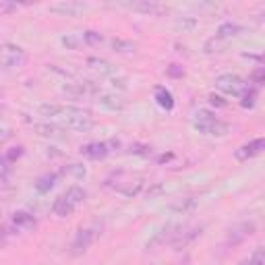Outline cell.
Listing matches in <instances>:
<instances>
[{
    "instance_id": "34",
    "label": "cell",
    "mask_w": 265,
    "mask_h": 265,
    "mask_svg": "<svg viewBox=\"0 0 265 265\" xmlns=\"http://www.w3.org/2000/svg\"><path fill=\"white\" fill-rule=\"evenodd\" d=\"M21 156H23V147H15L4 156V162H15V159L21 158Z\"/></svg>"
},
{
    "instance_id": "17",
    "label": "cell",
    "mask_w": 265,
    "mask_h": 265,
    "mask_svg": "<svg viewBox=\"0 0 265 265\" xmlns=\"http://www.w3.org/2000/svg\"><path fill=\"white\" fill-rule=\"evenodd\" d=\"M156 100H158V104L164 110H172V108H174V98H172V94H170L166 87H156Z\"/></svg>"
},
{
    "instance_id": "29",
    "label": "cell",
    "mask_w": 265,
    "mask_h": 265,
    "mask_svg": "<svg viewBox=\"0 0 265 265\" xmlns=\"http://www.w3.org/2000/svg\"><path fill=\"white\" fill-rule=\"evenodd\" d=\"M129 152H131L133 156H149V154H152V147H149V145H143V143H133V145L129 147Z\"/></svg>"
},
{
    "instance_id": "9",
    "label": "cell",
    "mask_w": 265,
    "mask_h": 265,
    "mask_svg": "<svg viewBox=\"0 0 265 265\" xmlns=\"http://www.w3.org/2000/svg\"><path fill=\"white\" fill-rule=\"evenodd\" d=\"M96 240V232L94 230H79L73 245H71V253L73 255H83V253L91 247V243Z\"/></svg>"
},
{
    "instance_id": "14",
    "label": "cell",
    "mask_w": 265,
    "mask_h": 265,
    "mask_svg": "<svg viewBox=\"0 0 265 265\" xmlns=\"http://www.w3.org/2000/svg\"><path fill=\"white\" fill-rule=\"evenodd\" d=\"M238 33H243V27L236 25V23H224V25H220V29H217L215 38L217 40H230V38H236Z\"/></svg>"
},
{
    "instance_id": "19",
    "label": "cell",
    "mask_w": 265,
    "mask_h": 265,
    "mask_svg": "<svg viewBox=\"0 0 265 265\" xmlns=\"http://www.w3.org/2000/svg\"><path fill=\"white\" fill-rule=\"evenodd\" d=\"M85 197H87V193H85V189H81V187H71V189L64 193V199L71 201L75 207L81 205V203L85 201Z\"/></svg>"
},
{
    "instance_id": "26",
    "label": "cell",
    "mask_w": 265,
    "mask_h": 265,
    "mask_svg": "<svg viewBox=\"0 0 265 265\" xmlns=\"http://www.w3.org/2000/svg\"><path fill=\"white\" fill-rule=\"evenodd\" d=\"M54 184H56V174H44L38 182H36V189L40 193H48L50 189H54Z\"/></svg>"
},
{
    "instance_id": "8",
    "label": "cell",
    "mask_w": 265,
    "mask_h": 265,
    "mask_svg": "<svg viewBox=\"0 0 265 265\" xmlns=\"http://www.w3.org/2000/svg\"><path fill=\"white\" fill-rule=\"evenodd\" d=\"M263 149H265V139H263V137H259V139L251 141V143H247L243 147H238L236 152H234V158L238 159V162H247V159L259 156Z\"/></svg>"
},
{
    "instance_id": "7",
    "label": "cell",
    "mask_w": 265,
    "mask_h": 265,
    "mask_svg": "<svg viewBox=\"0 0 265 265\" xmlns=\"http://www.w3.org/2000/svg\"><path fill=\"white\" fill-rule=\"evenodd\" d=\"M253 232H255V224H253V222H243V224L234 226V228L228 232L226 247H236V245H240V243H243L245 238H249Z\"/></svg>"
},
{
    "instance_id": "43",
    "label": "cell",
    "mask_w": 265,
    "mask_h": 265,
    "mask_svg": "<svg viewBox=\"0 0 265 265\" xmlns=\"http://www.w3.org/2000/svg\"><path fill=\"white\" fill-rule=\"evenodd\" d=\"M243 265H249V261H245V263H243Z\"/></svg>"
},
{
    "instance_id": "25",
    "label": "cell",
    "mask_w": 265,
    "mask_h": 265,
    "mask_svg": "<svg viewBox=\"0 0 265 265\" xmlns=\"http://www.w3.org/2000/svg\"><path fill=\"white\" fill-rule=\"evenodd\" d=\"M240 98H243V100H240V106H243V108H253L257 104V89L255 87H247Z\"/></svg>"
},
{
    "instance_id": "38",
    "label": "cell",
    "mask_w": 265,
    "mask_h": 265,
    "mask_svg": "<svg viewBox=\"0 0 265 265\" xmlns=\"http://www.w3.org/2000/svg\"><path fill=\"white\" fill-rule=\"evenodd\" d=\"M17 6L15 2H0V10H17Z\"/></svg>"
},
{
    "instance_id": "41",
    "label": "cell",
    "mask_w": 265,
    "mask_h": 265,
    "mask_svg": "<svg viewBox=\"0 0 265 265\" xmlns=\"http://www.w3.org/2000/svg\"><path fill=\"white\" fill-rule=\"evenodd\" d=\"M189 261H191V259H189V257H184V259H182V261H178V263H176V265H189Z\"/></svg>"
},
{
    "instance_id": "13",
    "label": "cell",
    "mask_w": 265,
    "mask_h": 265,
    "mask_svg": "<svg viewBox=\"0 0 265 265\" xmlns=\"http://www.w3.org/2000/svg\"><path fill=\"white\" fill-rule=\"evenodd\" d=\"M13 224L17 228H23V230H31V228H36L38 222L29 212H15L13 213Z\"/></svg>"
},
{
    "instance_id": "44",
    "label": "cell",
    "mask_w": 265,
    "mask_h": 265,
    "mask_svg": "<svg viewBox=\"0 0 265 265\" xmlns=\"http://www.w3.org/2000/svg\"><path fill=\"white\" fill-rule=\"evenodd\" d=\"M0 112H2V108H0Z\"/></svg>"
},
{
    "instance_id": "39",
    "label": "cell",
    "mask_w": 265,
    "mask_h": 265,
    "mask_svg": "<svg viewBox=\"0 0 265 265\" xmlns=\"http://www.w3.org/2000/svg\"><path fill=\"white\" fill-rule=\"evenodd\" d=\"M112 85H114V87L118 85L120 89H126V81H124V79H112Z\"/></svg>"
},
{
    "instance_id": "2",
    "label": "cell",
    "mask_w": 265,
    "mask_h": 265,
    "mask_svg": "<svg viewBox=\"0 0 265 265\" xmlns=\"http://www.w3.org/2000/svg\"><path fill=\"white\" fill-rule=\"evenodd\" d=\"M215 87L228 96H243V91L247 89V83H245V79H240L238 75L228 73V75H220L215 79Z\"/></svg>"
},
{
    "instance_id": "23",
    "label": "cell",
    "mask_w": 265,
    "mask_h": 265,
    "mask_svg": "<svg viewBox=\"0 0 265 265\" xmlns=\"http://www.w3.org/2000/svg\"><path fill=\"white\" fill-rule=\"evenodd\" d=\"M98 102H100V106L108 108V110H122L124 108V102L118 96H102Z\"/></svg>"
},
{
    "instance_id": "28",
    "label": "cell",
    "mask_w": 265,
    "mask_h": 265,
    "mask_svg": "<svg viewBox=\"0 0 265 265\" xmlns=\"http://www.w3.org/2000/svg\"><path fill=\"white\" fill-rule=\"evenodd\" d=\"M62 174H73L77 178H83L85 176V168L81 164H68L62 168Z\"/></svg>"
},
{
    "instance_id": "24",
    "label": "cell",
    "mask_w": 265,
    "mask_h": 265,
    "mask_svg": "<svg viewBox=\"0 0 265 265\" xmlns=\"http://www.w3.org/2000/svg\"><path fill=\"white\" fill-rule=\"evenodd\" d=\"M141 187H143V182H141V180H135V182H120L116 189H118L122 195H126V197H135V195L141 191Z\"/></svg>"
},
{
    "instance_id": "20",
    "label": "cell",
    "mask_w": 265,
    "mask_h": 265,
    "mask_svg": "<svg viewBox=\"0 0 265 265\" xmlns=\"http://www.w3.org/2000/svg\"><path fill=\"white\" fill-rule=\"evenodd\" d=\"M33 131L42 137H58L64 129H60L58 124H33Z\"/></svg>"
},
{
    "instance_id": "6",
    "label": "cell",
    "mask_w": 265,
    "mask_h": 265,
    "mask_svg": "<svg viewBox=\"0 0 265 265\" xmlns=\"http://www.w3.org/2000/svg\"><path fill=\"white\" fill-rule=\"evenodd\" d=\"M178 230H180V226H176V224H166L164 228L158 230L156 236L145 245V249L152 251V249H156V247H162V245H166V243H172V238L178 234Z\"/></svg>"
},
{
    "instance_id": "10",
    "label": "cell",
    "mask_w": 265,
    "mask_h": 265,
    "mask_svg": "<svg viewBox=\"0 0 265 265\" xmlns=\"http://www.w3.org/2000/svg\"><path fill=\"white\" fill-rule=\"evenodd\" d=\"M81 154L89 159H104L108 154H110V149H108V143H104V141H94V143H87L81 147Z\"/></svg>"
},
{
    "instance_id": "5",
    "label": "cell",
    "mask_w": 265,
    "mask_h": 265,
    "mask_svg": "<svg viewBox=\"0 0 265 265\" xmlns=\"http://www.w3.org/2000/svg\"><path fill=\"white\" fill-rule=\"evenodd\" d=\"M85 10H87V4L75 2V0H62V2L50 4V13L60 15V17H79Z\"/></svg>"
},
{
    "instance_id": "35",
    "label": "cell",
    "mask_w": 265,
    "mask_h": 265,
    "mask_svg": "<svg viewBox=\"0 0 265 265\" xmlns=\"http://www.w3.org/2000/svg\"><path fill=\"white\" fill-rule=\"evenodd\" d=\"M210 104H212V106H215V108H226L228 106V102L224 98H220V96H215V94L210 96Z\"/></svg>"
},
{
    "instance_id": "30",
    "label": "cell",
    "mask_w": 265,
    "mask_h": 265,
    "mask_svg": "<svg viewBox=\"0 0 265 265\" xmlns=\"http://www.w3.org/2000/svg\"><path fill=\"white\" fill-rule=\"evenodd\" d=\"M83 40L87 44H91V46H98V44L104 42V36H102V33H98V31H85L83 33Z\"/></svg>"
},
{
    "instance_id": "36",
    "label": "cell",
    "mask_w": 265,
    "mask_h": 265,
    "mask_svg": "<svg viewBox=\"0 0 265 265\" xmlns=\"http://www.w3.org/2000/svg\"><path fill=\"white\" fill-rule=\"evenodd\" d=\"M263 77H265V71H263V68L259 66V68H257V71H255V73H253V75H251V81H253V83H255V85H261V83H263Z\"/></svg>"
},
{
    "instance_id": "4",
    "label": "cell",
    "mask_w": 265,
    "mask_h": 265,
    "mask_svg": "<svg viewBox=\"0 0 265 265\" xmlns=\"http://www.w3.org/2000/svg\"><path fill=\"white\" fill-rule=\"evenodd\" d=\"M25 62V52L19 46L13 44H6L2 50H0V66H6V68H15L21 66Z\"/></svg>"
},
{
    "instance_id": "33",
    "label": "cell",
    "mask_w": 265,
    "mask_h": 265,
    "mask_svg": "<svg viewBox=\"0 0 265 265\" xmlns=\"http://www.w3.org/2000/svg\"><path fill=\"white\" fill-rule=\"evenodd\" d=\"M162 193H164V184H162V182H156L154 187L147 191V197L154 199V197H158V195H162Z\"/></svg>"
},
{
    "instance_id": "37",
    "label": "cell",
    "mask_w": 265,
    "mask_h": 265,
    "mask_svg": "<svg viewBox=\"0 0 265 265\" xmlns=\"http://www.w3.org/2000/svg\"><path fill=\"white\" fill-rule=\"evenodd\" d=\"M168 75H170V77H182V75H184V71H182V66L172 64V66L168 68Z\"/></svg>"
},
{
    "instance_id": "11",
    "label": "cell",
    "mask_w": 265,
    "mask_h": 265,
    "mask_svg": "<svg viewBox=\"0 0 265 265\" xmlns=\"http://www.w3.org/2000/svg\"><path fill=\"white\" fill-rule=\"evenodd\" d=\"M197 236H201V228H189V230H184V232H182V228H180V230H178V234H176L174 238H172V243H170V245L174 247V249H184L187 245H191Z\"/></svg>"
},
{
    "instance_id": "16",
    "label": "cell",
    "mask_w": 265,
    "mask_h": 265,
    "mask_svg": "<svg viewBox=\"0 0 265 265\" xmlns=\"http://www.w3.org/2000/svg\"><path fill=\"white\" fill-rule=\"evenodd\" d=\"M195 207H197V199L195 197H187V199H180V201H176V203H172L170 205V210L174 212V213H191Z\"/></svg>"
},
{
    "instance_id": "31",
    "label": "cell",
    "mask_w": 265,
    "mask_h": 265,
    "mask_svg": "<svg viewBox=\"0 0 265 265\" xmlns=\"http://www.w3.org/2000/svg\"><path fill=\"white\" fill-rule=\"evenodd\" d=\"M176 27L182 29V31H191V29L197 27V21H195V19H178L176 21Z\"/></svg>"
},
{
    "instance_id": "40",
    "label": "cell",
    "mask_w": 265,
    "mask_h": 265,
    "mask_svg": "<svg viewBox=\"0 0 265 265\" xmlns=\"http://www.w3.org/2000/svg\"><path fill=\"white\" fill-rule=\"evenodd\" d=\"M168 159H172V154H166V156H159V158H158V162H159V164H164V162H168Z\"/></svg>"
},
{
    "instance_id": "1",
    "label": "cell",
    "mask_w": 265,
    "mask_h": 265,
    "mask_svg": "<svg viewBox=\"0 0 265 265\" xmlns=\"http://www.w3.org/2000/svg\"><path fill=\"white\" fill-rule=\"evenodd\" d=\"M195 129L203 135H212V137H224L230 133V124L215 118L212 112L199 110L197 112V120H195Z\"/></svg>"
},
{
    "instance_id": "3",
    "label": "cell",
    "mask_w": 265,
    "mask_h": 265,
    "mask_svg": "<svg viewBox=\"0 0 265 265\" xmlns=\"http://www.w3.org/2000/svg\"><path fill=\"white\" fill-rule=\"evenodd\" d=\"M60 129H71L77 133H89L94 129V120H91V114L83 110L81 114H73V116H64L62 124H58Z\"/></svg>"
},
{
    "instance_id": "18",
    "label": "cell",
    "mask_w": 265,
    "mask_h": 265,
    "mask_svg": "<svg viewBox=\"0 0 265 265\" xmlns=\"http://www.w3.org/2000/svg\"><path fill=\"white\" fill-rule=\"evenodd\" d=\"M40 114L42 116H50V118H62L64 106H60V104H42Z\"/></svg>"
},
{
    "instance_id": "32",
    "label": "cell",
    "mask_w": 265,
    "mask_h": 265,
    "mask_svg": "<svg viewBox=\"0 0 265 265\" xmlns=\"http://www.w3.org/2000/svg\"><path fill=\"white\" fill-rule=\"evenodd\" d=\"M249 265H265V251L259 247L255 253H253V257L249 261Z\"/></svg>"
},
{
    "instance_id": "12",
    "label": "cell",
    "mask_w": 265,
    "mask_h": 265,
    "mask_svg": "<svg viewBox=\"0 0 265 265\" xmlns=\"http://www.w3.org/2000/svg\"><path fill=\"white\" fill-rule=\"evenodd\" d=\"M137 13H145V15H159L164 10V6L156 2V0H139V2H131L129 4Z\"/></svg>"
},
{
    "instance_id": "42",
    "label": "cell",
    "mask_w": 265,
    "mask_h": 265,
    "mask_svg": "<svg viewBox=\"0 0 265 265\" xmlns=\"http://www.w3.org/2000/svg\"><path fill=\"white\" fill-rule=\"evenodd\" d=\"M0 98H2V89H0Z\"/></svg>"
},
{
    "instance_id": "27",
    "label": "cell",
    "mask_w": 265,
    "mask_h": 265,
    "mask_svg": "<svg viewBox=\"0 0 265 265\" xmlns=\"http://www.w3.org/2000/svg\"><path fill=\"white\" fill-rule=\"evenodd\" d=\"M81 42H83V38L77 36V33H71V36H64V38H62V44L66 46L68 50H77L79 46H81Z\"/></svg>"
},
{
    "instance_id": "22",
    "label": "cell",
    "mask_w": 265,
    "mask_h": 265,
    "mask_svg": "<svg viewBox=\"0 0 265 265\" xmlns=\"http://www.w3.org/2000/svg\"><path fill=\"white\" fill-rule=\"evenodd\" d=\"M110 46H112V50H114V52H118V54H131V52H135V44L129 42V40L114 38V40L110 42Z\"/></svg>"
},
{
    "instance_id": "21",
    "label": "cell",
    "mask_w": 265,
    "mask_h": 265,
    "mask_svg": "<svg viewBox=\"0 0 265 265\" xmlns=\"http://www.w3.org/2000/svg\"><path fill=\"white\" fill-rule=\"evenodd\" d=\"M87 64L91 66V68H96V71H100V73H104V75H114V68L108 60H104V58H87Z\"/></svg>"
},
{
    "instance_id": "15",
    "label": "cell",
    "mask_w": 265,
    "mask_h": 265,
    "mask_svg": "<svg viewBox=\"0 0 265 265\" xmlns=\"http://www.w3.org/2000/svg\"><path fill=\"white\" fill-rule=\"evenodd\" d=\"M75 210H77V207H75L71 201H66V199H64V195H62V197H58V199H56V201L52 203V212H54L56 215H60V217L71 215Z\"/></svg>"
}]
</instances>
